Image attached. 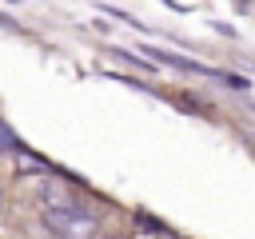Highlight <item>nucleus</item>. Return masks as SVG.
<instances>
[{
  "instance_id": "nucleus-1",
  "label": "nucleus",
  "mask_w": 255,
  "mask_h": 239,
  "mask_svg": "<svg viewBox=\"0 0 255 239\" xmlns=\"http://www.w3.org/2000/svg\"><path fill=\"white\" fill-rule=\"evenodd\" d=\"M44 227L56 231L60 239H92L100 231L96 215L84 203H76L68 191H60V187L44 191Z\"/></svg>"
},
{
  "instance_id": "nucleus-3",
  "label": "nucleus",
  "mask_w": 255,
  "mask_h": 239,
  "mask_svg": "<svg viewBox=\"0 0 255 239\" xmlns=\"http://www.w3.org/2000/svg\"><path fill=\"white\" fill-rule=\"evenodd\" d=\"M108 239H120V235H108Z\"/></svg>"
},
{
  "instance_id": "nucleus-2",
  "label": "nucleus",
  "mask_w": 255,
  "mask_h": 239,
  "mask_svg": "<svg viewBox=\"0 0 255 239\" xmlns=\"http://www.w3.org/2000/svg\"><path fill=\"white\" fill-rule=\"evenodd\" d=\"M0 147H4V151H20V139L12 135V127H8L4 120H0Z\"/></svg>"
},
{
  "instance_id": "nucleus-4",
  "label": "nucleus",
  "mask_w": 255,
  "mask_h": 239,
  "mask_svg": "<svg viewBox=\"0 0 255 239\" xmlns=\"http://www.w3.org/2000/svg\"><path fill=\"white\" fill-rule=\"evenodd\" d=\"M0 203H4V191H0Z\"/></svg>"
}]
</instances>
